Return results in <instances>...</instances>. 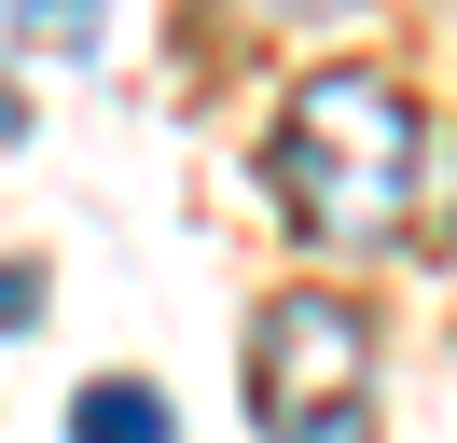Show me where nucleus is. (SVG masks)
<instances>
[{
	"mask_svg": "<svg viewBox=\"0 0 457 443\" xmlns=\"http://www.w3.org/2000/svg\"><path fill=\"white\" fill-rule=\"evenodd\" d=\"M444 263H457V249H444Z\"/></svg>",
	"mask_w": 457,
	"mask_h": 443,
	"instance_id": "6e6552de",
	"label": "nucleus"
},
{
	"mask_svg": "<svg viewBox=\"0 0 457 443\" xmlns=\"http://www.w3.org/2000/svg\"><path fill=\"white\" fill-rule=\"evenodd\" d=\"M416 180H429V125L388 70H305L291 111L263 125V194L333 263H374L416 236Z\"/></svg>",
	"mask_w": 457,
	"mask_h": 443,
	"instance_id": "f257e3e1",
	"label": "nucleus"
},
{
	"mask_svg": "<svg viewBox=\"0 0 457 443\" xmlns=\"http://www.w3.org/2000/svg\"><path fill=\"white\" fill-rule=\"evenodd\" d=\"M250 430L263 443H374V319L346 291H278L250 319Z\"/></svg>",
	"mask_w": 457,
	"mask_h": 443,
	"instance_id": "f03ea898",
	"label": "nucleus"
},
{
	"mask_svg": "<svg viewBox=\"0 0 457 443\" xmlns=\"http://www.w3.org/2000/svg\"><path fill=\"white\" fill-rule=\"evenodd\" d=\"M70 443H180V415L153 374H84L70 388Z\"/></svg>",
	"mask_w": 457,
	"mask_h": 443,
	"instance_id": "7ed1b4c3",
	"label": "nucleus"
},
{
	"mask_svg": "<svg viewBox=\"0 0 457 443\" xmlns=\"http://www.w3.org/2000/svg\"><path fill=\"white\" fill-rule=\"evenodd\" d=\"M42 319V263H0V332H29Z\"/></svg>",
	"mask_w": 457,
	"mask_h": 443,
	"instance_id": "39448f33",
	"label": "nucleus"
},
{
	"mask_svg": "<svg viewBox=\"0 0 457 443\" xmlns=\"http://www.w3.org/2000/svg\"><path fill=\"white\" fill-rule=\"evenodd\" d=\"M14 125H29V111H14V83H0V138H14Z\"/></svg>",
	"mask_w": 457,
	"mask_h": 443,
	"instance_id": "0eeeda50",
	"label": "nucleus"
},
{
	"mask_svg": "<svg viewBox=\"0 0 457 443\" xmlns=\"http://www.w3.org/2000/svg\"><path fill=\"white\" fill-rule=\"evenodd\" d=\"M278 14H291V28H346L361 0H278Z\"/></svg>",
	"mask_w": 457,
	"mask_h": 443,
	"instance_id": "423d86ee",
	"label": "nucleus"
},
{
	"mask_svg": "<svg viewBox=\"0 0 457 443\" xmlns=\"http://www.w3.org/2000/svg\"><path fill=\"white\" fill-rule=\"evenodd\" d=\"M14 28H42L56 55H97V42H112V14H97V0H14Z\"/></svg>",
	"mask_w": 457,
	"mask_h": 443,
	"instance_id": "20e7f679",
	"label": "nucleus"
}]
</instances>
